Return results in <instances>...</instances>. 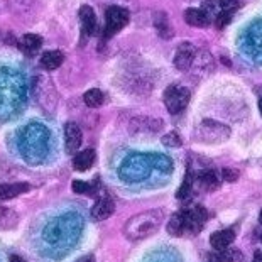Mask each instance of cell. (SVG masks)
I'll return each mask as SVG.
<instances>
[{"label": "cell", "mask_w": 262, "mask_h": 262, "mask_svg": "<svg viewBox=\"0 0 262 262\" xmlns=\"http://www.w3.org/2000/svg\"><path fill=\"white\" fill-rule=\"evenodd\" d=\"M26 107V80L14 68L0 70V120L15 119Z\"/></svg>", "instance_id": "obj_1"}, {"label": "cell", "mask_w": 262, "mask_h": 262, "mask_svg": "<svg viewBox=\"0 0 262 262\" xmlns=\"http://www.w3.org/2000/svg\"><path fill=\"white\" fill-rule=\"evenodd\" d=\"M49 144H51V132L42 124H29L22 130L20 136V154L27 163L32 166L41 164L48 158Z\"/></svg>", "instance_id": "obj_2"}, {"label": "cell", "mask_w": 262, "mask_h": 262, "mask_svg": "<svg viewBox=\"0 0 262 262\" xmlns=\"http://www.w3.org/2000/svg\"><path fill=\"white\" fill-rule=\"evenodd\" d=\"M164 210L154 208L142 211V213L134 215L130 220L125 222L124 225V235L129 241H142L158 232V228L163 225L164 222Z\"/></svg>", "instance_id": "obj_3"}, {"label": "cell", "mask_w": 262, "mask_h": 262, "mask_svg": "<svg viewBox=\"0 0 262 262\" xmlns=\"http://www.w3.org/2000/svg\"><path fill=\"white\" fill-rule=\"evenodd\" d=\"M76 222H78V215L75 213L58 216V219H54L44 227L42 238L51 247H61L66 242H70L71 238L75 241V233L78 232V228L75 227Z\"/></svg>", "instance_id": "obj_4"}, {"label": "cell", "mask_w": 262, "mask_h": 262, "mask_svg": "<svg viewBox=\"0 0 262 262\" xmlns=\"http://www.w3.org/2000/svg\"><path fill=\"white\" fill-rule=\"evenodd\" d=\"M154 168V156L149 154H132L119 168V176L122 181L139 183L147 180Z\"/></svg>", "instance_id": "obj_5"}, {"label": "cell", "mask_w": 262, "mask_h": 262, "mask_svg": "<svg viewBox=\"0 0 262 262\" xmlns=\"http://www.w3.org/2000/svg\"><path fill=\"white\" fill-rule=\"evenodd\" d=\"M32 93H34L36 102L39 103L44 112H53L56 108L58 103V95L56 90H54L53 83L49 78H46L44 75H37L32 81Z\"/></svg>", "instance_id": "obj_6"}, {"label": "cell", "mask_w": 262, "mask_h": 262, "mask_svg": "<svg viewBox=\"0 0 262 262\" xmlns=\"http://www.w3.org/2000/svg\"><path fill=\"white\" fill-rule=\"evenodd\" d=\"M230 137V127L216 120H203L194 130V139L205 144H220Z\"/></svg>", "instance_id": "obj_7"}, {"label": "cell", "mask_w": 262, "mask_h": 262, "mask_svg": "<svg viewBox=\"0 0 262 262\" xmlns=\"http://www.w3.org/2000/svg\"><path fill=\"white\" fill-rule=\"evenodd\" d=\"M130 14L129 10L120 7V5H110L105 12V27H103V39L112 37L117 32H120L129 24Z\"/></svg>", "instance_id": "obj_8"}, {"label": "cell", "mask_w": 262, "mask_h": 262, "mask_svg": "<svg viewBox=\"0 0 262 262\" xmlns=\"http://www.w3.org/2000/svg\"><path fill=\"white\" fill-rule=\"evenodd\" d=\"M189 90L185 86H178V85H171L168 90L164 92V105L168 108V112L176 115L181 114L183 110L186 108V105L189 103Z\"/></svg>", "instance_id": "obj_9"}, {"label": "cell", "mask_w": 262, "mask_h": 262, "mask_svg": "<svg viewBox=\"0 0 262 262\" xmlns=\"http://www.w3.org/2000/svg\"><path fill=\"white\" fill-rule=\"evenodd\" d=\"M206 219H208V211L202 208V206H196V208H193V210H185L186 233H189V235H196V233H200Z\"/></svg>", "instance_id": "obj_10"}, {"label": "cell", "mask_w": 262, "mask_h": 262, "mask_svg": "<svg viewBox=\"0 0 262 262\" xmlns=\"http://www.w3.org/2000/svg\"><path fill=\"white\" fill-rule=\"evenodd\" d=\"M194 58H196V48H194L191 42L180 44L178 49H176V54H174V66H176V70H180V71L189 70V68H191Z\"/></svg>", "instance_id": "obj_11"}, {"label": "cell", "mask_w": 262, "mask_h": 262, "mask_svg": "<svg viewBox=\"0 0 262 262\" xmlns=\"http://www.w3.org/2000/svg\"><path fill=\"white\" fill-rule=\"evenodd\" d=\"M81 130L75 122H66L64 125V147L68 154H76L81 146Z\"/></svg>", "instance_id": "obj_12"}, {"label": "cell", "mask_w": 262, "mask_h": 262, "mask_svg": "<svg viewBox=\"0 0 262 262\" xmlns=\"http://www.w3.org/2000/svg\"><path fill=\"white\" fill-rule=\"evenodd\" d=\"M80 22H81V36L83 39L90 37L97 32V14L90 5H83L80 9Z\"/></svg>", "instance_id": "obj_13"}, {"label": "cell", "mask_w": 262, "mask_h": 262, "mask_svg": "<svg viewBox=\"0 0 262 262\" xmlns=\"http://www.w3.org/2000/svg\"><path fill=\"white\" fill-rule=\"evenodd\" d=\"M235 235H237L235 228H225V230L211 233L210 244H211V247H213L215 250L222 252V250H225V249L230 247V244L235 241Z\"/></svg>", "instance_id": "obj_14"}, {"label": "cell", "mask_w": 262, "mask_h": 262, "mask_svg": "<svg viewBox=\"0 0 262 262\" xmlns=\"http://www.w3.org/2000/svg\"><path fill=\"white\" fill-rule=\"evenodd\" d=\"M95 159H97V152H95V149L86 147V149L80 150V152H76V156L73 158V168L80 172H85L95 164Z\"/></svg>", "instance_id": "obj_15"}, {"label": "cell", "mask_w": 262, "mask_h": 262, "mask_svg": "<svg viewBox=\"0 0 262 262\" xmlns=\"http://www.w3.org/2000/svg\"><path fill=\"white\" fill-rule=\"evenodd\" d=\"M114 211H115L114 200H110V198H100L98 202L93 205V208H92V219L97 220V222L107 220L108 216H112Z\"/></svg>", "instance_id": "obj_16"}, {"label": "cell", "mask_w": 262, "mask_h": 262, "mask_svg": "<svg viewBox=\"0 0 262 262\" xmlns=\"http://www.w3.org/2000/svg\"><path fill=\"white\" fill-rule=\"evenodd\" d=\"M31 189L29 183H7V185H0V202H7L19 194H24Z\"/></svg>", "instance_id": "obj_17"}, {"label": "cell", "mask_w": 262, "mask_h": 262, "mask_svg": "<svg viewBox=\"0 0 262 262\" xmlns=\"http://www.w3.org/2000/svg\"><path fill=\"white\" fill-rule=\"evenodd\" d=\"M64 61V53L63 51H46L39 59V64H41L42 70L46 71H53L59 68Z\"/></svg>", "instance_id": "obj_18"}, {"label": "cell", "mask_w": 262, "mask_h": 262, "mask_svg": "<svg viewBox=\"0 0 262 262\" xmlns=\"http://www.w3.org/2000/svg\"><path fill=\"white\" fill-rule=\"evenodd\" d=\"M185 20H186V24L193 27H206L211 22L210 15L206 14L203 9H186Z\"/></svg>", "instance_id": "obj_19"}, {"label": "cell", "mask_w": 262, "mask_h": 262, "mask_svg": "<svg viewBox=\"0 0 262 262\" xmlns=\"http://www.w3.org/2000/svg\"><path fill=\"white\" fill-rule=\"evenodd\" d=\"M41 46H42V37L37 34H24L17 42V48L22 53H26L27 56H31L32 53H36Z\"/></svg>", "instance_id": "obj_20"}, {"label": "cell", "mask_w": 262, "mask_h": 262, "mask_svg": "<svg viewBox=\"0 0 262 262\" xmlns=\"http://www.w3.org/2000/svg\"><path fill=\"white\" fill-rule=\"evenodd\" d=\"M198 183H200V186H202L205 191H215V189H219L220 188V176L216 174L215 171H208V169H205L202 171L198 174Z\"/></svg>", "instance_id": "obj_21"}, {"label": "cell", "mask_w": 262, "mask_h": 262, "mask_svg": "<svg viewBox=\"0 0 262 262\" xmlns=\"http://www.w3.org/2000/svg\"><path fill=\"white\" fill-rule=\"evenodd\" d=\"M154 27H156V31H158V34L163 39H171L172 34H174L169 17L164 12H158L154 15Z\"/></svg>", "instance_id": "obj_22"}, {"label": "cell", "mask_w": 262, "mask_h": 262, "mask_svg": "<svg viewBox=\"0 0 262 262\" xmlns=\"http://www.w3.org/2000/svg\"><path fill=\"white\" fill-rule=\"evenodd\" d=\"M168 232L172 237H181L186 233V225H185V211H176L168 222Z\"/></svg>", "instance_id": "obj_23"}, {"label": "cell", "mask_w": 262, "mask_h": 262, "mask_svg": "<svg viewBox=\"0 0 262 262\" xmlns=\"http://www.w3.org/2000/svg\"><path fill=\"white\" fill-rule=\"evenodd\" d=\"M83 102H85L86 107L97 108L105 102V95L102 90H98V88H92V90L85 92V95H83Z\"/></svg>", "instance_id": "obj_24"}, {"label": "cell", "mask_w": 262, "mask_h": 262, "mask_svg": "<svg viewBox=\"0 0 262 262\" xmlns=\"http://www.w3.org/2000/svg\"><path fill=\"white\" fill-rule=\"evenodd\" d=\"M19 216L14 213L12 210L0 206V230H7V228H14L17 225Z\"/></svg>", "instance_id": "obj_25"}, {"label": "cell", "mask_w": 262, "mask_h": 262, "mask_svg": "<svg viewBox=\"0 0 262 262\" xmlns=\"http://www.w3.org/2000/svg\"><path fill=\"white\" fill-rule=\"evenodd\" d=\"M193 188H194V185H193V174H191V171H188L186 174H185V180H183L180 189H178L176 198L178 200H188L189 196H191Z\"/></svg>", "instance_id": "obj_26"}, {"label": "cell", "mask_w": 262, "mask_h": 262, "mask_svg": "<svg viewBox=\"0 0 262 262\" xmlns=\"http://www.w3.org/2000/svg\"><path fill=\"white\" fill-rule=\"evenodd\" d=\"M220 262H242V252L238 249H225L219 255Z\"/></svg>", "instance_id": "obj_27"}, {"label": "cell", "mask_w": 262, "mask_h": 262, "mask_svg": "<svg viewBox=\"0 0 262 262\" xmlns=\"http://www.w3.org/2000/svg\"><path fill=\"white\" fill-rule=\"evenodd\" d=\"M161 142L164 144V146H168V147H172V149H176V147H181V144H183V139L181 136L178 132H168L166 136L161 139Z\"/></svg>", "instance_id": "obj_28"}, {"label": "cell", "mask_w": 262, "mask_h": 262, "mask_svg": "<svg viewBox=\"0 0 262 262\" xmlns=\"http://www.w3.org/2000/svg\"><path fill=\"white\" fill-rule=\"evenodd\" d=\"M71 188H73V191L78 194H95L93 185L85 183V181H80V180H75L73 183H71Z\"/></svg>", "instance_id": "obj_29"}, {"label": "cell", "mask_w": 262, "mask_h": 262, "mask_svg": "<svg viewBox=\"0 0 262 262\" xmlns=\"http://www.w3.org/2000/svg\"><path fill=\"white\" fill-rule=\"evenodd\" d=\"M232 20V14L230 12H225V10H219V14H216L215 17V26L219 27V29H224L228 24H230Z\"/></svg>", "instance_id": "obj_30"}, {"label": "cell", "mask_w": 262, "mask_h": 262, "mask_svg": "<svg viewBox=\"0 0 262 262\" xmlns=\"http://www.w3.org/2000/svg\"><path fill=\"white\" fill-rule=\"evenodd\" d=\"M220 178L224 181H228V183H233L238 180V171L237 169H232V168H224L220 172Z\"/></svg>", "instance_id": "obj_31"}, {"label": "cell", "mask_w": 262, "mask_h": 262, "mask_svg": "<svg viewBox=\"0 0 262 262\" xmlns=\"http://www.w3.org/2000/svg\"><path fill=\"white\" fill-rule=\"evenodd\" d=\"M203 10L208 15L211 14H219V10H220V0H206V2L203 4Z\"/></svg>", "instance_id": "obj_32"}, {"label": "cell", "mask_w": 262, "mask_h": 262, "mask_svg": "<svg viewBox=\"0 0 262 262\" xmlns=\"http://www.w3.org/2000/svg\"><path fill=\"white\" fill-rule=\"evenodd\" d=\"M237 9H238L237 0H220V10H225V12L233 14Z\"/></svg>", "instance_id": "obj_33"}, {"label": "cell", "mask_w": 262, "mask_h": 262, "mask_svg": "<svg viewBox=\"0 0 262 262\" xmlns=\"http://www.w3.org/2000/svg\"><path fill=\"white\" fill-rule=\"evenodd\" d=\"M254 262H262V250H255V254H254Z\"/></svg>", "instance_id": "obj_34"}, {"label": "cell", "mask_w": 262, "mask_h": 262, "mask_svg": "<svg viewBox=\"0 0 262 262\" xmlns=\"http://www.w3.org/2000/svg\"><path fill=\"white\" fill-rule=\"evenodd\" d=\"M76 262H95V257H93V255H85V257H81L80 260H76Z\"/></svg>", "instance_id": "obj_35"}, {"label": "cell", "mask_w": 262, "mask_h": 262, "mask_svg": "<svg viewBox=\"0 0 262 262\" xmlns=\"http://www.w3.org/2000/svg\"><path fill=\"white\" fill-rule=\"evenodd\" d=\"M10 262H26V260L19 257V255H12V257H10Z\"/></svg>", "instance_id": "obj_36"}, {"label": "cell", "mask_w": 262, "mask_h": 262, "mask_svg": "<svg viewBox=\"0 0 262 262\" xmlns=\"http://www.w3.org/2000/svg\"><path fill=\"white\" fill-rule=\"evenodd\" d=\"M259 112H260V115H262V97H260V100H259Z\"/></svg>", "instance_id": "obj_37"}, {"label": "cell", "mask_w": 262, "mask_h": 262, "mask_svg": "<svg viewBox=\"0 0 262 262\" xmlns=\"http://www.w3.org/2000/svg\"><path fill=\"white\" fill-rule=\"evenodd\" d=\"M259 224L262 225V210H260V213H259Z\"/></svg>", "instance_id": "obj_38"}, {"label": "cell", "mask_w": 262, "mask_h": 262, "mask_svg": "<svg viewBox=\"0 0 262 262\" xmlns=\"http://www.w3.org/2000/svg\"><path fill=\"white\" fill-rule=\"evenodd\" d=\"M2 37H4V36H2V32H0V41H2Z\"/></svg>", "instance_id": "obj_39"}, {"label": "cell", "mask_w": 262, "mask_h": 262, "mask_svg": "<svg viewBox=\"0 0 262 262\" xmlns=\"http://www.w3.org/2000/svg\"><path fill=\"white\" fill-rule=\"evenodd\" d=\"M260 242H262V235H260Z\"/></svg>", "instance_id": "obj_40"}]
</instances>
